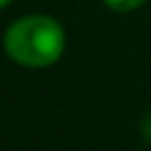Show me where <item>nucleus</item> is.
Listing matches in <instances>:
<instances>
[{"label": "nucleus", "mask_w": 151, "mask_h": 151, "mask_svg": "<svg viewBox=\"0 0 151 151\" xmlns=\"http://www.w3.org/2000/svg\"><path fill=\"white\" fill-rule=\"evenodd\" d=\"M5 50L17 64L28 68H42L61 57L64 31L50 17H24L7 28Z\"/></svg>", "instance_id": "f257e3e1"}, {"label": "nucleus", "mask_w": 151, "mask_h": 151, "mask_svg": "<svg viewBox=\"0 0 151 151\" xmlns=\"http://www.w3.org/2000/svg\"><path fill=\"white\" fill-rule=\"evenodd\" d=\"M104 2L116 12H130V9H137L139 5H144L146 0H104Z\"/></svg>", "instance_id": "f03ea898"}, {"label": "nucleus", "mask_w": 151, "mask_h": 151, "mask_svg": "<svg viewBox=\"0 0 151 151\" xmlns=\"http://www.w3.org/2000/svg\"><path fill=\"white\" fill-rule=\"evenodd\" d=\"M144 130H146V137H149V139H151V118H149V120H146V125H144Z\"/></svg>", "instance_id": "7ed1b4c3"}, {"label": "nucleus", "mask_w": 151, "mask_h": 151, "mask_svg": "<svg viewBox=\"0 0 151 151\" xmlns=\"http://www.w3.org/2000/svg\"><path fill=\"white\" fill-rule=\"evenodd\" d=\"M9 2H12V0H0V5H2V7H7Z\"/></svg>", "instance_id": "20e7f679"}]
</instances>
